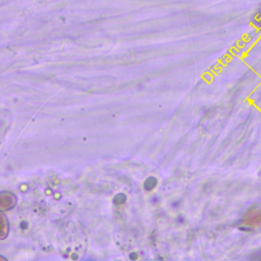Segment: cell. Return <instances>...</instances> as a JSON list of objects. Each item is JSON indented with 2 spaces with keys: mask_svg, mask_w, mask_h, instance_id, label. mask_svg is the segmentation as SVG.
I'll return each mask as SVG.
<instances>
[{
  "mask_svg": "<svg viewBox=\"0 0 261 261\" xmlns=\"http://www.w3.org/2000/svg\"><path fill=\"white\" fill-rule=\"evenodd\" d=\"M15 203V198L11 193L8 192H3L1 193L0 197V204L2 209H10L14 206Z\"/></svg>",
  "mask_w": 261,
  "mask_h": 261,
  "instance_id": "cell-1",
  "label": "cell"
},
{
  "mask_svg": "<svg viewBox=\"0 0 261 261\" xmlns=\"http://www.w3.org/2000/svg\"><path fill=\"white\" fill-rule=\"evenodd\" d=\"M7 232H8V229L6 228V225H5V217H4V215L2 214V229H1V238H2V239H4V238L6 237V234H7Z\"/></svg>",
  "mask_w": 261,
  "mask_h": 261,
  "instance_id": "cell-2",
  "label": "cell"
}]
</instances>
